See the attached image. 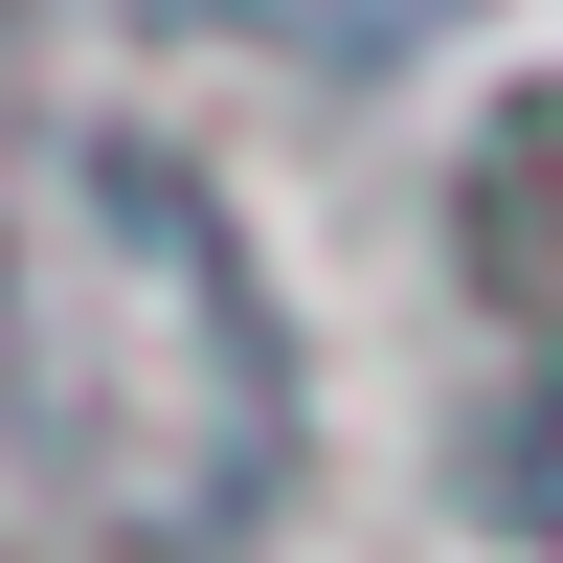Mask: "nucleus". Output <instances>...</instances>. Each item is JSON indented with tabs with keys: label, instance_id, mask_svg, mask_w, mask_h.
<instances>
[{
	"label": "nucleus",
	"instance_id": "nucleus-1",
	"mask_svg": "<svg viewBox=\"0 0 563 563\" xmlns=\"http://www.w3.org/2000/svg\"><path fill=\"white\" fill-rule=\"evenodd\" d=\"M519 496H541V541H563V406H541V474H519Z\"/></svg>",
	"mask_w": 563,
	"mask_h": 563
}]
</instances>
